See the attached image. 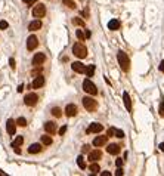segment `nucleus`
Listing matches in <instances>:
<instances>
[{
	"instance_id": "8",
	"label": "nucleus",
	"mask_w": 164,
	"mask_h": 176,
	"mask_svg": "<svg viewBox=\"0 0 164 176\" xmlns=\"http://www.w3.org/2000/svg\"><path fill=\"white\" fill-rule=\"evenodd\" d=\"M104 130V126L99 124V123H92L89 126V129L86 130V133H99V132Z\"/></svg>"
},
{
	"instance_id": "5",
	"label": "nucleus",
	"mask_w": 164,
	"mask_h": 176,
	"mask_svg": "<svg viewBox=\"0 0 164 176\" xmlns=\"http://www.w3.org/2000/svg\"><path fill=\"white\" fill-rule=\"evenodd\" d=\"M46 15V6L43 3H36L34 9H33V16L34 18H43Z\"/></svg>"
},
{
	"instance_id": "36",
	"label": "nucleus",
	"mask_w": 164,
	"mask_h": 176,
	"mask_svg": "<svg viewBox=\"0 0 164 176\" xmlns=\"http://www.w3.org/2000/svg\"><path fill=\"white\" fill-rule=\"evenodd\" d=\"M160 116L164 119V102H161V104H160Z\"/></svg>"
},
{
	"instance_id": "40",
	"label": "nucleus",
	"mask_w": 164,
	"mask_h": 176,
	"mask_svg": "<svg viewBox=\"0 0 164 176\" xmlns=\"http://www.w3.org/2000/svg\"><path fill=\"white\" fill-rule=\"evenodd\" d=\"M65 132H67V126H62V127L59 129V133H61V136H62V135L65 133Z\"/></svg>"
},
{
	"instance_id": "14",
	"label": "nucleus",
	"mask_w": 164,
	"mask_h": 176,
	"mask_svg": "<svg viewBox=\"0 0 164 176\" xmlns=\"http://www.w3.org/2000/svg\"><path fill=\"white\" fill-rule=\"evenodd\" d=\"M44 130L48 132V133L53 135L55 132H56V123L55 121H46L44 123Z\"/></svg>"
},
{
	"instance_id": "4",
	"label": "nucleus",
	"mask_w": 164,
	"mask_h": 176,
	"mask_svg": "<svg viewBox=\"0 0 164 176\" xmlns=\"http://www.w3.org/2000/svg\"><path fill=\"white\" fill-rule=\"evenodd\" d=\"M83 90H84L86 93H89V95H96V93H98L96 86L93 84V81L89 80V79H86V80L83 81Z\"/></svg>"
},
{
	"instance_id": "38",
	"label": "nucleus",
	"mask_w": 164,
	"mask_h": 176,
	"mask_svg": "<svg viewBox=\"0 0 164 176\" xmlns=\"http://www.w3.org/2000/svg\"><path fill=\"white\" fill-rule=\"evenodd\" d=\"M123 161H124V160H121V158H117V160H115L117 167H121V166H123Z\"/></svg>"
},
{
	"instance_id": "22",
	"label": "nucleus",
	"mask_w": 164,
	"mask_h": 176,
	"mask_svg": "<svg viewBox=\"0 0 164 176\" xmlns=\"http://www.w3.org/2000/svg\"><path fill=\"white\" fill-rule=\"evenodd\" d=\"M22 144H24V138H22V136H16L15 141L12 142V148H18V147H21Z\"/></svg>"
},
{
	"instance_id": "29",
	"label": "nucleus",
	"mask_w": 164,
	"mask_h": 176,
	"mask_svg": "<svg viewBox=\"0 0 164 176\" xmlns=\"http://www.w3.org/2000/svg\"><path fill=\"white\" fill-rule=\"evenodd\" d=\"M73 24H74V25H80V27H83V25H84V21H83L81 18H73Z\"/></svg>"
},
{
	"instance_id": "7",
	"label": "nucleus",
	"mask_w": 164,
	"mask_h": 176,
	"mask_svg": "<svg viewBox=\"0 0 164 176\" xmlns=\"http://www.w3.org/2000/svg\"><path fill=\"white\" fill-rule=\"evenodd\" d=\"M37 46H39V39H37L34 34H31V36L27 39V49H28V50H34Z\"/></svg>"
},
{
	"instance_id": "3",
	"label": "nucleus",
	"mask_w": 164,
	"mask_h": 176,
	"mask_svg": "<svg viewBox=\"0 0 164 176\" xmlns=\"http://www.w3.org/2000/svg\"><path fill=\"white\" fill-rule=\"evenodd\" d=\"M81 102H83V107L87 109V111H95V109L98 108V101L90 98V96H84L81 99Z\"/></svg>"
},
{
	"instance_id": "9",
	"label": "nucleus",
	"mask_w": 164,
	"mask_h": 176,
	"mask_svg": "<svg viewBox=\"0 0 164 176\" xmlns=\"http://www.w3.org/2000/svg\"><path fill=\"white\" fill-rule=\"evenodd\" d=\"M65 114H67L68 117H76V116H77V107H76L74 104H68V105L65 107Z\"/></svg>"
},
{
	"instance_id": "23",
	"label": "nucleus",
	"mask_w": 164,
	"mask_h": 176,
	"mask_svg": "<svg viewBox=\"0 0 164 176\" xmlns=\"http://www.w3.org/2000/svg\"><path fill=\"white\" fill-rule=\"evenodd\" d=\"M84 73H86L87 77H93V74H95V65H87Z\"/></svg>"
},
{
	"instance_id": "21",
	"label": "nucleus",
	"mask_w": 164,
	"mask_h": 176,
	"mask_svg": "<svg viewBox=\"0 0 164 176\" xmlns=\"http://www.w3.org/2000/svg\"><path fill=\"white\" fill-rule=\"evenodd\" d=\"M41 151V145L40 144H33V145H30V148H28V152L30 154H37V152H40Z\"/></svg>"
},
{
	"instance_id": "10",
	"label": "nucleus",
	"mask_w": 164,
	"mask_h": 176,
	"mask_svg": "<svg viewBox=\"0 0 164 176\" xmlns=\"http://www.w3.org/2000/svg\"><path fill=\"white\" fill-rule=\"evenodd\" d=\"M101 158H102L101 149H93V151L89 152V160H90V161H98V160H101Z\"/></svg>"
},
{
	"instance_id": "16",
	"label": "nucleus",
	"mask_w": 164,
	"mask_h": 176,
	"mask_svg": "<svg viewBox=\"0 0 164 176\" xmlns=\"http://www.w3.org/2000/svg\"><path fill=\"white\" fill-rule=\"evenodd\" d=\"M107 141H108V135H107V136H102V135H101V136H96L95 139H93V145L99 148V147L105 145V144H107Z\"/></svg>"
},
{
	"instance_id": "32",
	"label": "nucleus",
	"mask_w": 164,
	"mask_h": 176,
	"mask_svg": "<svg viewBox=\"0 0 164 176\" xmlns=\"http://www.w3.org/2000/svg\"><path fill=\"white\" fill-rule=\"evenodd\" d=\"M115 132H117V129L109 127V129H108V132H107V135H108V136H115Z\"/></svg>"
},
{
	"instance_id": "33",
	"label": "nucleus",
	"mask_w": 164,
	"mask_h": 176,
	"mask_svg": "<svg viewBox=\"0 0 164 176\" xmlns=\"http://www.w3.org/2000/svg\"><path fill=\"white\" fill-rule=\"evenodd\" d=\"M9 27V24L6 22V21H0V30H6Z\"/></svg>"
},
{
	"instance_id": "44",
	"label": "nucleus",
	"mask_w": 164,
	"mask_h": 176,
	"mask_svg": "<svg viewBox=\"0 0 164 176\" xmlns=\"http://www.w3.org/2000/svg\"><path fill=\"white\" fill-rule=\"evenodd\" d=\"M101 175H102V176H109V175H111V173H109V172H102V173H101Z\"/></svg>"
},
{
	"instance_id": "27",
	"label": "nucleus",
	"mask_w": 164,
	"mask_h": 176,
	"mask_svg": "<svg viewBox=\"0 0 164 176\" xmlns=\"http://www.w3.org/2000/svg\"><path fill=\"white\" fill-rule=\"evenodd\" d=\"M62 3L64 5H67L68 8H71V9H76L77 6H76V3L73 2V0H62Z\"/></svg>"
},
{
	"instance_id": "12",
	"label": "nucleus",
	"mask_w": 164,
	"mask_h": 176,
	"mask_svg": "<svg viewBox=\"0 0 164 176\" xmlns=\"http://www.w3.org/2000/svg\"><path fill=\"white\" fill-rule=\"evenodd\" d=\"M44 61H46V55H44V53H40V52H39V53H36V55H34V58H33V64L36 65V67L41 65Z\"/></svg>"
},
{
	"instance_id": "34",
	"label": "nucleus",
	"mask_w": 164,
	"mask_h": 176,
	"mask_svg": "<svg viewBox=\"0 0 164 176\" xmlns=\"http://www.w3.org/2000/svg\"><path fill=\"white\" fill-rule=\"evenodd\" d=\"M115 138H120V139L124 138V132H123V130H117V132H115Z\"/></svg>"
},
{
	"instance_id": "15",
	"label": "nucleus",
	"mask_w": 164,
	"mask_h": 176,
	"mask_svg": "<svg viewBox=\"0 0 164 176\" xmlns=\"http://www.w3.org/2000/svg\"><path fill=\"white\" fill-rule=\"evenodd\" d=\"M71 68H73V71H76V73L81 74V73H84V71H86V65H83V64L78 61V62L71 64Z\"/></svg>"
},
{
	"instance_id": "35",
	"label": "nucleus",
	"mask_w": 164,
	"mask_h": 176,
	"mask_svg": "<svg viewBox=\"0 0 164 176\" xmlns=\"http://www.w3.org/2000/svg\"><path fill=\"white\" fill-rule=\"evenodd\" d=\"M24 3H25L27 6H33V5L37 3V0H24Z\"/></svg>"
},
{
	"instance_id": "6",
	"label": "nucleus",
	"mask_w": 164,
	"mask_h": 176,
	"mask_svg": "<svg viewBox=\"0 0 164 176\" xmlns=\"http://www.w3.org/2000/svg\"><path fill=\"white\" fill-rule=\"evenodd\" d=\"M37 101H39V96H37V93H34V92L28 93V95L24 98V104L28 105V107H34V105L37 104Z\"/></svg>"
},
{
	"instance_id": "42",
	"label": "nucleus",
	"mask_w": 164,
	"mask_h": 176,
	"mask_svg": "<svg viewBox=\"0 0 164 176\" xmlns=\"http://www.w3.org/2000/svg\"><path fill=\"white\" fill-rule=\"evenodd\" d=\"M89 148H90L89 145H84V147L81 148V152H87V151H89Z\"/></svg>"
},
{
	"instance_id": "45",
	"label": "nucleus",
	"mask_w": 164,
	"mask_h": 176,
	"mask_svg": "<svg viewBox=\"0 0 164 176\" xmlns=\"http://www.w3.org/2000/svg\"><path fill=\"white\" fill-rule=\"evenodd\" d=\"M158 148H160V149H161V151H164V142H161V144H160V147H158Z\"/></svg>"
},
{
	"instance_id": "41",
	"label": "nucleus",
	"mask_w": 164,
	"mask_h": 176,
	"mask_svg": "<svg viewBox=\"0 0 164 176\" xmlns=\"http://www.w3.org/2000/svg\"><path fill=\"white\" fill-rule=\"evenodd\" d=\"M158 68H160L161 73H164V61H161V64H160V67H158Z\"/></svg>"
},
{
	"instance_id": "26",
	"label": "nucleus",
	"mask_w": 164,
	"mask_h": 176,
	"mask_svg": "<svg viewBox=\"0 0 164 176\" xmlns=\"http://www.w3.org/2000/svg\"><path fill=\"white\" fill-rule=\"evenodd\" d=\"M41 144H43V145H52V138H50L49 135L41 136Z\"/></svg>"
},
{
	"instance_id": "19",
	"label": "nucleus",
	"mask_w": 164,
	"mask_h": 176,
	"mask_svg": "<svg viewBox=\"0 0 164 176\" xmlns=\"http://www.w3.org/2000/svg\"><path fill=\"white\" fill-rule=\"evenodd\" d=\"M108 28H109L111 31L118 30V28H120V21H118V19H111L109 22H108Z\"/></svg>"
},
{
	"instance_id": "46",
	"label": "nucleus",
	"mask_w": 164,
	"mask_h": 176,
	"mask_svg": "<svg viewBox=\"0 0 164 176\" xmlns=\"http://www.w3.org/2000/svg\"><path fill=\"white\" fill-rule=\"evenodd\" d=\"M13 149H15V152H16V154H21V149H19V147H18V148H13Z\"/></svg>"
},
{
	"instance_id": "2",
	"label": "nucleus",
	"mask_w": 164,
	"mask_h": 176,
	"mask_svg": "<svg viewBox=\"0 0 164 176\" xmlns=\"http://www.w3.org/2000/svg\"><path fill=\"white\" fill-rule=\"evenodd\" d=\"M73 53H74L77 58L83 59V58L87 56V49H86V46L83 45L81 41H78V43H76V45L73 46Z\"/></svg>"
},
{
	"instance_id": "25",
	"label": "nucleus",
	"mask_w": 164,
	"mask_h": 176,
	"mask_svg": "<svg viewBox=\"0 0 164 176\" xmlns=\"http://www.w3.org/2000/svg\"><path fill=\"white\" fill-rule=\"evenodd\" d=\"M89 169L93 172V175L98 173V172H101V167H99V164H98L96 161H92V164H90V167H89Z\"/></svg>"
},
{
	"instance_id": "39",
	"label": "nucleus",
	"mask_w": 164,
	"mask_h": 176,
	"mask_svg": "<svg viewBox=\"0 0 164 176\" xmlns=\"http://www.w3.org/2000/svg\"><path fill=\"white\" fill-rule=\"evenodd\" d=\"M115 175H117V176H123V169L118 167V169H117V172H115Z\"/></svg>"
},
{
	"instance_id": "30",
	"label": "nucleus",
	"mask_w": 164,
	"mask_h": 176,
	"mask_svg": "<svg viewBox=\"0 0 164 176\" xmlns=\"http://www.w3.org/2000/svg\"><path fill=\"white\" fill-rule=\"evenodd\" d=\"M16 124L21 126V127H25V126H27V120H25L24 117H19V119L16 120Z\"/></svg>"
},
{
	"instance_id": "43",
	"label": "nucleus",
	"mask_w": 164,
	"mask_h": 176,
	"mask_svg": "<svg viewBox=\"0 0 164 176\" xmlns=\"http://www.w3.org/2000/svg\"><path fill=\"white\" fill-rule=\"evenodd\" d=\"M22 90H24V84H19L18 86V92H22Z\"/></svg>"
},
{
	"instance_id": "24",
	"label": "nucleus",
	"mask_w": 164,
	"mask_h": 176,
	"mask_svg": "<svg viewBox=\"0 0 164 176\" xmlns=\"http://www.w3.org/2000/svg\"><path fill=\"white\" fill-rule=\"evenodd\" d=\"M77 164H78V167H80L81 170L86 169V161H84V157H83V156H78V157H77Z\"/></svg>"
},
{
	"instance_id": "37",
	"label": "nucleus",
	"mask_w": 164,
	"mask_h": 176,
	"mask_svg": "<svg viewBox=\"0 0 164 176\" xmlns=\"http://www.w3.org/2000/svg\"><path fill=\"white\" fill-rule=\"evenodd\" d=\"M9 65H11V68H12V70H15L16 64H15V59H13V58H11V59H9Z\"/></svg>"
},
{
	"instance_id": "17",
	"label": "nucleus",
	"mask_w": 164,
	"mask_h": 176,
	"mask_svg": "<svg viewBox=\"0 0 164 176\" xmlns=\"http://www.w3.org/2000/svg\"><path fill=\"white\" fill-rule=\"evenodd\" d=\"M44 84V77L43 76H39V77H36L34 79V81H33V87L34 89H40V87Z\"/></svg>"
},
{
	"instance_id": "18",
	"label": "nucleus",
	"mask_w": 164,
	"mask_h": 176,
	"mask_svg": "<svg viewBox=\"0 0 164 176\" xmlns=\"http://www.w3.org/2000/svg\"><path fill=\"white\" fill-rule=\"evenodd\" d=\"M40 28H41V22H40L39 19L31 21L30 25H28V30H30V31H37V30H40Z\"/></svg>"
},
{
	"instance_id": "20",
	"label": "nucleus",
	"mask_w": 164,
	"mask_h": 176,
	"mask_svg": "<svg viewBox=\"0 0 164 176\" xmlns=\"http://www.w3.org/2000/svg\"><path fill=\"white\" fill-rule=\"evenodd\" d=\"M123 101H124V105L127 108V111H132V99H130V96H129L127 92L123 93Z\"/></svg>"
},
{
	"instance_id": "47",
	"label": "nucleus",
	"mask_w": 164,
	"mask_h": 176,
	"mask_svg": "<svg viewBox=\"0 0 164 176\" xmlns=\"http://www.w3.org/2000/svg\"><path fill=\"white\" fill-rule=\"evenodd\" d=\"M84 34H86V39H89V37H90V31H86Z\"/></svg>"
},
{
	"instance_id": "31",
	"label": "nucleus",
	"mask_w": 164,
	"mask_h": 176,
	"mask_svg": "<svg viewBox=\"0 0 164 176\" xmlns=\"http://www.w3.org/2000/svg\"><path fill=\"white\" fill-rule=\"evenodd\" d=\"M76 36H77V37H78V40H81V41L86 39V34H84L81 30H77V31H76Z\"/></svg>"
},
{
	"instance_id": "48",
	"label": "nucleus",
	"mask_w": 164,
	"mask_h": 176,
	"mask_svg": "<svg viewBox=\"0 0 164 176\" xmlns=\"http://www.w3.org/2000/svg\"><path fill=\"white\" fill-rule=\"evenodd\" d=\"M0 175H3V176H6V173H5V172H3L2 169H0Z\"/></svg>"
},
{
	"instance_id": "11",
	"label": "nucleus",
	"mask_w": 164,
	"mask_h": 176,
	"mask_svg": "<svg viewBox=\"0 0 164 176\" xmlns=\"http://www.w3.org/2000/svg\"><path fill=\"white\" fill-rule=\"evenodd\" d=\"M6 132H8L9 135H15V132H16V123L12 119H9L6 121Z\"/></svg>"
},
{
	"instance_id": "28",
	"label": "nucleus",
	"mask_w": 164,
	"mask_h": 176,
	"mask_svg": "<svg viewBox=\"0 0 164 176\" xmlns=\"http://www.w3.org/2000/svg\"><path fill=\"white\" fill-rule=\"evenodd\" d=\"M52 114H53L55 117H61V116H62V109L58 108V107H55V108H52Z\"/></svg>"
},
{
	"instance_id": "1",
	"label": "nucleus",
	"mask_w": 164,
	"mask_h": 176,
	"mask_svg": "<svg viewBox=\"0 0 164 176\" xmlns=\"http://www.w3.org/2000/svg\"><path fill=\"white\" fill-rule=\"evenodd\" d=\"M117 59H118V64H120V68L123 70V71H129L130 70V59H129V56H127V53L126 52H123V50H120L118 52V55H117Z\"/></svg>"
},
{
	"instance_id": "13",
	"label": "nucleus",
	"mask_w": 164,
	"mask_h": 176,
	"mask_svg": "<svg viewBox=\"0 0 164 176\" xmlns=\"http://www.w3.org/2000/svg\"><path fill=\"white\" fill-rule=\"evenodd\" d=\"M107 152L111 154V156H117V154L120 152V145L118 144H109L107 147Z\"/></svg>"
}]
</instances>
